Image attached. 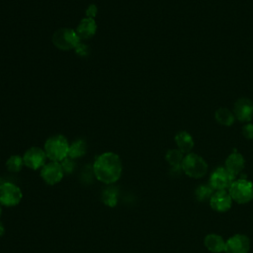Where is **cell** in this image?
I'll return each instance as SVG.
<instances>
[{"mask_svg":"<svg viewBox=\"0 0 253 253\" xmlns=\"http://www.w3.org/2000/svg\"><path fill=\"white\" fill-rule=\"evenodd\" d=\"M93 173L98 181L106 185L116 183L123 173V163L120 156L114 152L102 153L94 161Z\"/></svg>","mask_w":253,"mask_h":253,"instance_id":"6da1fadb","label":"cell"},{"mask_svg":"<svg viewBox=\"0 0 253 253\" xmlns=\"http://www.w3.org/2000/svg\"><path fill=\"white\" fill-rule=\"evenodd\" d=\"M68 149L69 143L66 137L62 134H56L48 137L43 146L46 157L55 162H61L66 158L68 156Z\"/></svg>","mask_w":253,"mask_h":253,"instance_id":"7a4b0ae2","label":"cell"},{"mask_svg":"<svg viewBox=\"0 0 253 253\" xmlns=\"http://www.w3.org/2000/svg\"><path fill=\"white\" fill-rule=\"evenodd\" d=\"M181 169L191 178H202L208 171V163L202 156L190 152L184 156Z\"/></svg>","mask_w":253,"mask_h":253,"instance_id":"3957f363","label":"cell"},{"mask_svg":"<svg viewBox=\"0 0 253 253\" xmlns=\"http://www.w3.org/2000/svg\"><path fill=\"white\" fill-rule=\"evenodd\" d=\"M233 202L243 205L253 200V183L246 178L235 179L228 189Z\"/></svg>","mask_w":253,"mask_h":253,"instance_id":"277c9868","label":"cell"},{"mask_svg":"<svg viewBox=\"0 0 253 253\" xmlns=\"http://www.w3.org/2000/svg\"><path fill=\"white\" fill-rule=\"evenodd\" d=\"M51 41L57 48L61 50H69L75 48L81 40L75 30L70 28H61L53 33Z\"/></svg>","mask_w":253,"mask_h":253,"instance_id":"5b68a950","label":"cell"},{"mask_svg":"<svg viewBox=\"0 0 253 253\" xmlns=\"http://www.w3.org/2000/svg\"><path fill=\"white\" fill-rule=\"evenodd\" d=\"M23 193L19 186L11 182L0 184V204L4 207H15L22 201Z\"/></svg>","mask_w":253,"mask_h":253,"instance_id":"8992f818","label":"cell"},{"mask_svg":"<svg viewBox=\"0 0 253 253\" xmlns=\"http://www.w3.org/2000/svg\"><path fill=\"white\" fill-rule=\"evenodd\" d=\"M234 180L235 176L227 171L225 167H218L210 177V186L215 191H226Z\"/></svg>","mask_w":253,"mask_h":253,"instance_id":"52a82bcc","label":"cell"},{"mask_svg":"<svg viewBox=\"0 0 253 253\" xmlns=\"http://www.w3.org/2000/svg\"><path fill=\"white\" fill-rule=\"evenodd\" d=\"M64 176V171L60 162L50 161L49 163H45V165L41 169V177L42 179L50 186L58 184Z\"/></svg>","mask_w":253,"mask_h":253,"instance_id":"ba28073f","label":"cell"},{"mask_svg":"<svg viewBox=\"0 0 253 253\" xmlns=\"http://www.w3.org/2000/svg\"><path fill=\"white\" fill-rule=\"evenodd\" d=\"M46 158L44 150L37 146L29 148L23 155L24 165L33 170L42 169L45 165Z\"/></svg>","mask_w":253,"mask_h":253,"instance_id":"9c48e42d","label":"cell"},{"mask_svg":"<svg viewBox=\"0 0 253 253\" xmlns=\"http://www.w3.org/2000/svg\"><path fill=\"white\" fill-rule=\"evenodd\" d=\"M249 250L250 239L245 234H234L225 241V253H248Z\"/></svg>","mask_w":253,"mask_h":253,"instance_id":"30bf717a","label":"cell"},{"mask_svg":"<svg viewBox=\"0 0 253 253\" xmlns=\"http://www.w3.org/2000/svg\"><path fill=\"white\" fill-rule=\"evenodd\" d=\"M232 202L227 191H215L210 199V206L217 212H225L231 208Z\"/></svg>","mask_w":253,"mask_h":253,"instance_id":"8fae6325","label":"cell"},{"mask_svg":"<svg viewBox=\"0 0 253 253\" xmlns=\"http://www.w3.org/2000/svg\"><path fill=\"white\" fill-rule=\"evenodd\" d=\"M234 116L240 122H250L253 118V103L247 98H241L234 104Z\"/></svg>","mask_w":253,"mask_h":253,"instance_id":"7c38bea8","label":"cell"},{"mask_svg":"<svg viewBox=\"0 0 253 253\" xmlns=\"http://www.w3.org/2000/svg\"><path fill=\"white\" fill-rule=\"evenodd\" d=\"M76 33L80 40H87L92 38L96 31H97V25L94 19L92 18H84L80 21L76 28Z\"/></svg>","mask_w":253,"mask_h":253,"instance_id":"4fadbf2b","label":"cell"},{"mask_svg":"<svg viewBox=\"0 0 253 253\" xmlns=\"http://www.w3.org/2000/svg\"><path fill=\"white\" fill-rule=\"evenodd\" d=\"M245 166V159L239 152H232L229 154L225 160V169L229 171L232 175H238Z\"/></svg>","mask_w":253,"mask_h":253,"instance_id":"5bb4252c","label":"cell"},{"mask_svg":"<svg viewBox=\"0 0 253 253\" xmlns=\"http://www.w3.org/2000/svg\"><path fill=\"white\" fill-rule=\"evenodd\" d=\"M204 245L209 251L212 253H220L224 251L225 241L220 235L216 233H210L205 236Z\"/></svg>","mask_w":253,"mask_h":253,"instance_id":"9a60e30c","label":"cell"},{"mask_svg":"<svg viewBox=\"0 0 253 253\" xmlns=\"http://www.w3.org/2000/svg\"><path fill=\"white\" fill-rule=\"evenodd\" d=\"M174 139L178 146V149L181 150L183 153H190L194 147V140L192 135L185 130L179 131L175 135Z\"/></svg>","mask_w":253,"mask_h":253,"instance_id":"2e32d148","label":"cell"},{"mask_svg":"<svg viewBox=\"0 0 253 253\" xmlns=\"http://www.w3.org/2000/svg\"><path fill=\"white\" fill-rule=\"evenodd\" d=\"M214 118L216 120V122L222 126H231L234 123L235 120V116L234 114L227 108L221 107L218 108L215 113H214Z\"/></svg>","mask_w":253,"mask_h":253,"instance_id":"e0dca14e","label":"cell"},{"mask_svg":"<svg viewBox=\"0 0 253 253\" xmlns=\"http://www.w3.org/2000/svg\"><path fill=\"white\" fill-rule=\"evenodd\" d=\"M86 151H87L86 141L84 139H77L73 141L71 144H69L68 157L71 159H76L85 155Z\"/></svg>","mask_w":253,"mask_h":253,"instance_id":"ac0fdd59","label":"cell"},{"mask_svg":"<svg viewBox=\"0 0 253 253\" xmlns=\"http://www.w3.org/2000/svg\"><path fill=\"white\" fill-rule=\"evenodd\" d=\"M165 159L174 169H181L184 153L179 149H169L165 154Z\"/></svg>","mask_w":253,"mask_h":253,"instance_id":"d6986e66","label":"cell"},{"mask_svg":"<svg viewBox=\"0 0 253 253\" xmlns=\"http://www.w3.org/2000/svg\"><path fill=\"white\" fill-rule=\"evenodd\" d=\"M102 202L111 208H114L117 206L118 203V190L114 187L106 188L101 196Z\"/></svg>","mask_w":253,"mask_h":253,"instance_id":"ffe728a7","label":"cell"},{"mask_svg":"<svg viewBox=\"0 0 253 253\" xmlns=\"http://www.w3.org/2000/svg\"><path fill=\"white\" fill-rule=\"evenodd\" d=\"M23 166H24V160H23V157H21L20 155H12L6 161V168L9 172H13V173L20 172Z\"/></svg>","mask_w":253,"mask_h":253,"instance_id":"44dd1931","label":"cell"},{"mask_svg":"<svg viewBox=\"0 0 253 253\" xmlns=\"http://www.w3.org/2000/svg\"><path fill=\"white\" fill-rule=\"evenodd\" d=\"M213 194V189L209 185H200L196 191H195V196L196 199L200 202H205L207 200L210 201L211 197Z\"/></svg>","mask_w":253,"mask_h":253,"instance_id":"7402d4cb","label":"cell"},{"mask_svg":"<svg viewBox=\"0 0 253 253\" xmlns=\"http://www.w3.org/2000/svg\"><path fill=\"white\" fill-rule=\"evenodd\" d=\"M61 166H62V169L64 171V173H71L73 170H74V167H75V163L73 161V159L69 158L68 156L66 158H64L61 162H60Z\"/></svg>","mask_w":253,"mask_h":253,"instance_id":"603a6c76","label":"cell"},{"mask_svg":"<svg viewBox=\"0 0 253 253\" xmlns=\"http://www.w3.org/2000/svg\"><path fill=\"white\" fill-rule=\"evenodd\" d=\"M76 54H78L79 56H87L89 54V47L88 45L82 43L81 42H79V44L74 48Z\"/></svg>","mask_w":253,"mask_h":253,"instance_id":"cb8c5ba5","label":"cell"},{"mask_svg":"<svg viewBox=\"0 0 253 253\" xmlns=\"http://www.w3.org/2000/svg\"><path fill=\"white\" fill-rule=\"evenodd\" d=\"M242 132L245 138L253 139V125L250 123L246 124L242 128Z\"/></svg>","mask_w":253,"mask_h":253,"instance_id":"d4e9b609","label":"cell"},{"mask_svg":"<svg viewBox=\"0 0 253 253\" xmlns=\"http://www.w3.org/2000/svg\"><path fill=\"white\" fill-rule=\"evenodd\" d=\"M96 15H97V6L95 4H90L88 6V8L86 9V16H87V18L94 19V17Z\"/></svg>","mask_w":253,"mask_h":253,"instance_id":"484cf974","label":"cell"},{"mask_svg":"<svg viewBox=\"0 0 253 253\" xmlns=\"http://www.w3.org/2000/svg\"><path fill=\"white\" fill-rule=\"evenodd\" d=\"M5 233V227L3 225V223L0 221V237H2Z\"/></svg>","mask_w":253,"mask_h":253,"instance_id":"4316f807","label":"cell"},{"mask_svg":"<svg viewBox=\"0 0 253 253\" xmlns=\"http://www.w3.org/2000/svg\"><path fill=\"white\" fill-rule=\"evenodd\" d=\"M1 215H2V205L0 204V217H1Z\"/></svg>","mask_w":253,"mask_h":253,"instance_id":"83f0119b","label":"cell"}]
</instances>
